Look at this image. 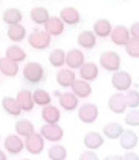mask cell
<instances>
[{"instance_id": "cell-26", "label": "cell", "mask_w": 139, "mask_h": 160, "mask_svg": "<svg viewBox=\"0 0 139 160\" xmlns=\"http://www.w3.org/2000/svg\"><path fill=\"white\" fill-rule=\"evenodd\" d=\"M124 127L118 122H109L102 127V133L101 134L107 139H119V136L122 134Z\"/></svg>"}, {"instance_id": "cell-41", "label": "cell", "mask_w": 139, "mask_h": 160, "mask_svg": "<svg viewBox=\"0 0 139 160\" xmlns=\"http://www.w3.org/2000/svg\"><path fill=\"white\" fill-rule=\"evenodd\" d=\"M104 160H122V156H119V154H110Z\"/></svg>"}, {"instance_id": "cell-29", "label": "cell", "mask_w": 139, "mask_h": 160, "mask_svg": "<svg viewBox=\"0 0 139 160\" xmlns=\"http://www.w3.org/2000/svg\"><path fill=\"white\" fill-rule=\"evenodd\" d=\"M2 108L11 116H20L22 114V108L18 107V102L13 96H5L2 99Z\"/></svg>"}, {"instance_id": "cell-1", "label": "cell", "mask_w": 139, "mask_h": 160, "mask_svg": "<svg viewBox=\"0 0 139 160\" xmlns=\"http://www.w3.org/2000/svg\"><path fill=\"white\" fill-rule=\"evenodd\" d=\"M51 35L41 29V28H35L31 35H28V43L32 49L35 50H46L49 46H51Z\"/></svg>"}, {"instance_id": "cell-30", "label": "cell", "mask_w": 139, "mask_h": 160, "mask_svg": "<svg viewBox=\"0 0 139 160\" xmlns=\"http://www.w3.org/2000/svg\"><path fill=\"white\" fill-rule=\"evenodd\" d=\"M8 38L14 41V43H20V41H23L26 38V28L22 23H18V25H13L8 28Z\"/></svg>"}, {"instance_id": "cell-3", "label": "cell", "mask_w": 139, "mask_h": 160, "mask_svg": "<svg viewBox=\"0 0 139 160\" xmlns=\"http://www.w3.org/2000/svg\"><path fill=\"white\" fill-rule=\"evenodd\" d=\"M110 84L116 92H121V93H126L128 88H131V84H133V78L131 75L126 72V70H116L112 73V78H110Z\"/></svg>"}, {"instance_id": "cell-33", "label": "cell", "mask_w": 139, "mask_h": 160, "mask_svg": "<svg viewBox=\"0 0 139 160\" xmlns=\"http://www.w3.org/2000/svg\"><path fill=\"white\" fill-rule=\"evenodd\" d=\"M32 99H34V104L40 105V107H46L52 102V96L51 93H48L46 90L43 88H35L32 92Z\"/></svg>"}, {"instance_id": "cell-42", "label": "cell", "mask_w": 139, "mask_h": 160, "mask_svg": "<svg viewBox=\"0 0 139 160\" xmlns=\"http://www.w3.org/2000/svg\"><path fill=\"white\" fill-rule=\"evenodd\" d=\"M0 160H8L6 154H5V151H2V149H0Z\"/></svg>"}, {"instance_id": "cell-23", "label": "cell", "mask_w": 139, "mask_h": 160, "mask_svg": "<svg viewBox=\"0 0 139 160\" xmlns=\"http://www.w3.org/2000/svg\"><path fill=\"white\" fill-rule=\"evenodd\" d=\"M76 43L80 44L81 49H93L96 46V35L92 31H83V32L78 34Z\"/></svg>"}, {"instance_id": "cell-38", "label": "cell", "mask_w": 139, "mask_h": 160, "mask_svg": "<svg viewBox=\"0 0 139 160\" xmlns=\"http://www.w3.org/2000/svg\"><path fill=\"white\" fill-rule=\"evenodd\" d=\"M80 160H100L98 154L92 149H87V151H83L81 156H80Z\"/></svg>"}, {"instance_id": "cell-39", "label": "cell", "mask_w": 139, "mask_h": 160, "mask_svg": "<svg viewBox=\"0 0 139 160\" xmlns=\"http://www.w3.org/2000/svg\"><path fill=\"white\" fill-rule=\"evenodd\" d=\"M128 32H130V37L139 40V22H135L133 25L128 28Z\"/></svg>"}, {"instance_id": "cell-17", "label": "cell", "mask_w": 139, "mask_h": 160, "mask_svg": "<svg viewBox=\"0 0 139 160\" xmlns=\"http://www.w3.org/2000/svg\"><path fill=\"white\" fill-rule=\"evenodd\" d=\"M61 20H63L64 25L67 26H76L80 22H81V15H80V11L76 8H72V6H66L60 11V15H58Z\"/></svg>"}, {"instance_id": "cell-25", "label": "cell", "mask_w": 139, "mask_h": 160, "mask_svg": "<svg viewBox=\"0 0 139 160\" xmlns=\"http://www.w3.org/2000/svg\"><path fill=\"white\" fill-rule=\"evenodd\" d=\"M49 17H51L49 11L46 8H43V6H35V8L31 9V20L37 26H43L49 20Z\"/></svg>"}, {"instance_id": "cell-35", "label": "cell", "mask_w": 139, "mask_h": 160, "mask_svg": "<svg viewBox=\"0 0 139 160\" xmlns=\"http://www.w3.org/2000/svg\"><path fill=\"white\" fill-rule=\"evenodd\" d=\"M126 104H127V108H138L139 107V92L138 90H131L128 88L126 93Z\"/></svg>"}, {"instance_id": "cell-40", "label": "cell", "mask_w": 139, "mask_h": 160, "mask_svg": "<svg viewBox=\"0 0 139 160\" xmlns=\"http://www.w3.org/2000/svg\"><path fill=\"white\" fill-rule=\"evenodd\" d=\"M122 160H139V154H136L135 151H127L126 154L122 156Z\"/></svg>"}, {"instance_id": "cell-8", "label": "cell", "mask_w": 139, "mask_h": 160, "mask_svg": "<svg viewBox=\"0 0 139 160\" xmlns=\"http://www.w3.org/2000/svg\"><path fill=\"white\" fill-rule=\"evenodd\" d=\"M86 62V57H84V52L81 49H74L67 50L66 52V66L72 70H78L83 64Z\"/></svg>"}, {"instance_id": "cell-4", "label": "cell", "mask_w": 139, "mask_h": 160, "mask_svg": "<svg viewBox=\"0 0 139 160\" xmlns=\"http://www.w3.org/2000/svg\"><path fill=\"white\" fill-rule=\"evenodd\" d=\"M100 66L106 72H110V73L119 70L121 69V57H119V53H116L115 50L102 52L100 55Z\"/></svg>"}, {"instance_id": "cell-37", "label": "cell", "mask_w": 139, "mask_h": 160, "mask_svg": "<svg viewBox=\"0 0 139 160\" xmlns=\"http://www.w3.org/2000/svg\"><path fill=\"white\" fill-rule=\"evenodd\" d=\"M124 122L128 127H139V110L138 108H130V111L126 114Z\"/></svg>"}, {"instance_id": "cell-27", "label": "cell", "mask_w": 139, "mask_h": 160, "mask_svg": "<svg viewBox=\"0 0 139 160\" xmlns=\"http://www.w3.org/2000/svg\"><path fill=\"white\" fill-rule=\"evenodd\" d=\"M22 20H23V12L18 8H8L3 12V22L8 26L18 25V23H22Z\"/></svg>"}, {"instance_id": "cell-6", "label": "cell", "mask_w": 139, "mask_h": 160, "mask_svg": "<svg viewBox=\"0 0 139 160\" xmlns=\"http://www.w3.org/2000/svg\"><path fill=\"white\" fill-rule=\"evenodd\" d=\"M40 134L44 140H49L52 143H58L64 137V130L58 123H44L40 130Z\"/></svg>"}, {"instance_id": "cell-18", "label": "cell", "mask_w": 139, "mask_h": 160, "mask_svg": "<svg viewBox=\"0 0 139 160\" xmlns=\"http://www.w3.org/2000/svg\"><path fill=\"white\" fill-rule=\"evenodd\" d=\"M138 143H139V137L133 130H124L122 134L119 136V145L126 151L135 149L138 147Z\"/></svg>"}, {"instance_id": "cell-10", "label": "cell", "mask_w": 139, "mask_h": 160, "mask_svg": "<svg viewBox=\"0 0 139 160\" xmlns=\"http://www.w3.org/2000/svg\"><path fill=\"white\" fill-rule=\"evenodd\" d=\"M130 32H128V28L124 25H118L115 26L110 32V40L112 43L116 44V46H126L130 40Z\"/></svg>"}, {"instance_id": "cell-22", "label": "cell", "mask_w": 139, "mask_h": 160, "mask_svg": "<svg viewBox=\"0 0 139 160\" xmlns=\"http://www.w3.org/2000/svg\"><path fill=\"white\" fill-rule=\"evenodd\" d=\"M112 29H113V26H112V23L107 18H100V20H96L93 23L92 32L96 35V38H107V37H110Z\"/></svg>"}, {"instance_id": "cell-9", "label": "cell", "mask_w": 139, "mask_h": 160, "mask_svg": "<svg viewBox=\"0 0 139 160\" xmlns=\"http://www.w3.org/2000/svg\"><path fill=\"white\" fill-rule=\"evenodd\" d=\"M3 145H5V149H6L9 154L15 156V154H20V152L25 149V140L18 134H9L5 137Z\"/></svg>"}, {"instance_id": "cell-14", "label": "cell", "mask_w": 139, "mask_h": 160, "mask_svg": "<svg viewBox=\"0 0 139 160\" xmlns=\"http://www.w3.org/2000/svg\"><path fill=\"white\" fill-rule=\"evenodd\" d=\"M43 28L51 37H60V35H63L66 25L60 17H49V20L43 25Z\"/></svg>"}, {"instance_id": "cell-43", "label": "cell", "mask_w": 139, "mask_h": 160, "mask_svg": "<svg viewBox=\"0 0 139 160\" xmlns=\"http://www.w3.org/2000/svg\"><path fill=\"white\" fill-rule=\"evenodd\" d=\"M22 160H31V159H22Z\"/></svg>"}, {"instance_id": "cell-36", "label": "cell", "mask_w": 139, "mask_h": 160, "mask_svg": "<svg viewBox=\"0 0 139 160\" xmlns=\"http://www.w3.org/2000/svg\"><path fill=\"white\" fill-rule=\"evenodd\" d=\"M124 48H126V52H127L128 57H131V58H139V40L130 38L128 43H127Z\"/></svg>"}, {"instance_id": "cell-24", "label": "cell", "mask_w": 139, "mask_h": 160, "mask_svg": "<svg viewBox=\"0 0 139 160\" xmlns=\"http://www.w3.org/2000/svg\"><path fill=\"white\" fill-rule=\"evenodd\" d=\"M0 73L8 76V78H14L18 75V62H14L13 60L3 57L0 58Z\"/></svg>"}, {"instance_id": "cell-5", "label": "cell", "mask_w": 139, "mask_h": 160, "mask_svg": "<svg viewBox=\"0 0 139 160\" xmlns=\"http://www.w3.org/2000/svg\"><path fill=\"white\" fill-rule=\"evenodd\" d=\"M100 116V110H98V105L96 104H92V102H86L83 105H80L78 108V119L83 123H95L96 119Z\"/></svg>"}, {"instance_id": "cell-13", "label": "cell", "mask_w": 139, "mask_h": 160, "mask_svg": "<svg viewBox=\"0 0 139 160\" xmlns=\"http://www.w3.org/2000/svg\"><path fill=\"white\" fill-rule=\"evenodd\" d=\"M70 92L78 99H87L92 95V86L89 81H84L80 78V79H75V82L70 86Z\"/></svg>"}, {"instance_id": "cell-12", "label": "cell", "mask_w": 139, "mask_h": 160, "mask_svg": "<svg viewBox=\"0 0 139 160\" xmlns=\"http://www.w3.org/2000/svg\"><path fill=\"white\" fill-rule=\"evenodd\" d=\"M109 108H110V111L115 113V114H124L127 110L124 93H121V92L113 93V95L109 98Z\"/></svg>"}, {"instance_id": "cell-11", "label": "cell", "mask_w": 139, "mask_h": 160, "mask_svg": "<svg viewBox=\"0 0 139 160\" xmlns=\"http://www.w3.org/2000/svg\"><path fill=\"white\" fill-rule=\"evenodd\" d=\"M57 84L63 88H70V86L75 82L76 79V75H75V70L69 69V67H61L58 72H57Z\"/></svg>"}, {"instance_id": "cell-28", "label": "cell", "mask_w": 139, "mask_h": 160, "mask_svg": "<svg viewBox=\"0 0 139 160\" xmlns=\"http://www.w3.org/2000/svg\"><path fill=\"white\" fill-rule=\"evenodd\" d=\"M5 57L13 60L14 62H23L26 60V52L23 48H20L18 44H13L9 48H6Z\"/></svg>"}, {"instance_id": "cell-19", "label": "cell", "mask_w": 139, "mask_h": 160, "mask_svg": "<svg viewBox=\"0 0 139 160\" xmlns=\"http://www.w3.org/2000/svg\"><path fill=\"white\" fill-rule=\"evenodd\" d=\"M83 143L87 149H92V151H96L104 145V136L98 131H89L84 134V139H83Z\"/></svg>"}, {"instance_id": "cell-16", "label": "cell", "mask_w": 139, "mask_h": 160, "mask_svg": "<svg viewBox=\"0 0 139 160\" xmlns=\"http://www.w3.org/2000/svg\"><path fill=\"white\" fill-rule=\"evenodd\" d=\"M78 70H80L81 79L89 81V82H93V81L98 78V75H100V67H98V64H95V62H92V61H86Z\"/></svg>"}, {"instance_id": "cell-7", "label": "cell", "mask_w": 139, "mask_h": 160, "mask_svg": "<svg viewBox=\"0 0 139 160\" xmlns=\"http://www.w3.org/2000/svg\"><path fill=\"white\" fill-rule=\"evenodd\" d=\"M25 149L32 154V156H38L41 154V151L44 149V139L40 133H32L28 137H25Z\"/></svg>"}, {"instance_id": "cell-31", "label": "cell", "mask_w": 139, "mask_h": 160, "mask_svg": "<svg viewBox=\"0 0 139 160\" xmlns=\"http://www.w3.org/2000/svg\"><path fill=\"white\" fill-rule=\"evenodd\" d=\"M35 133V127L34 123L28 119H20L15 123V134H18L20 137H28L29 134Z\"/></svg>"}, {"instance_id": "cell-34", "label": "cell", "mask_w": 139, "mask_h": 160, "mask_svg": "<svg viewBox=\"0 0 139 160\" xmlns=\"http://www.w3.org/2000/svg\"><path fill=\"white\" fill-rule=\"evenodd\" d=\"M48 157H49V160H66L67 159V149L60 143H55L49 148Z\"/></svg>"}, {"instance_id": "cell-21", "label": "cell", "mask_w": 139, "mask_h": 160, "mask_svg": "<svg viewBox=\"0 0 139 160\" xmlns=\"http://www.w3.org/2000/svg\"><path fill=\"white\" fill-rule=\"evenodd\" d=\"M41 119L44 123H58L60 119H61V111L58 107L55 105H46V107H41Z\"/></svg>"}, {"instance_id": "cell-2", "label": "cell", "mask_w": 139, "mask_h": 160, "mask_svg": "<svg viewBox=\"0 0 139 160\" xmlns=\"http://www.w3.org/2000/svg\"><path fill=\"white\" fill-rule=\"evenodd\" d=\"M22 73H23V78H25L29 84H40V82L44 79V75H46L43 66L37 61L26 62V66L23 67Z\"/></svg>"}, {"instance_id": "cell-20", "label": "cell", "mask_w": 139, "mask_h": 160, "mask_svg": "<svg viewBox=\"0 0 139 160\" xmlns=\"http://www.w3.org/2000/svg\"><path fill=\"white\" fill-rule=\"evenodd\" d=\"M15 101L18 102V107L22 108V111H26V113L32 111L35 107L34 99H32V92L29 90H20L15 96Z\"/></svg>"}, {"instance_id": "cell-15", "label": "cell", "mask_w": 139, "mask_h": 160, "mask_svg": "<svg viewBox=\"0 0 139 160\" xmlns=\"http://www.w3.org/2000/svg\"><path fill=\"white\" fill-rule=\"evenodd\" d=\"M58 104L66 111H75L80 105V99L76 98L72 92H64L58 95Z\"/></svg>"}, {"instance_id": "cell-32", "label": "cell", "mask_w": 139, "mask_h": 160, "mask_svg": "<svg viewBox=\"0 0 139 160\" xmlns=\"http://www.w3.org/2000/svg\"><path fill=\"white\" fill-rule=\"evenodd\" d=\"M48 60H49V64L52 67L61 69L63 66H66V52L63 49H54L51 50Z\"/></svg>"}]
</instances>
